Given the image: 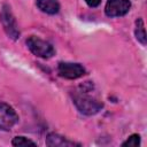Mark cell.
<instances>
[{
  "label": "cell",
  "instance_id": "1",
  "mask_svg": "<svg viewBox=\"0 0 147 147\" xmlns=\"http://www.w3.org/2000/svg\"><path fill=\"white\" fill-rule=\"evenodd\" d=\"M74 102L77 109L82 114H85L88 116L98 114L103 107V103L96 98L88 95L87 91H82L80 93L76 94L74 98Z\"/></svg>",
  "mask_w": 147,
  "mask_h": 147
},
{
  "label": "cell",
  "instance_id": "2",
  "mask_svg": "<svg viewBox=\"0 0 147 147\" xmlns=\"http://www.w3.org/2000/svg\"><path fill=\"white\" fill-rule=\"evenodd\" d=\"M26 46L31 53L42 59H49L55 54V49L52 44L36 36H31L26 39Z\"/></svg>",
  "mask_w": 147,
  "mask_h": 147
},
{
  "label": "cell",
  "instance_id": "3",
  "mask_svg": "<svg viewBox=\"0 0 147 147\" xmlns=\"http://www.w3.org/2000/svg\"><path fill=\"white\" fill-rule=\"evenodd\" d=\"M0 22L3 26V30L6 31L7 36L11 38L13 40H17L20 38V30L17 22L10 10V7L8 5H3L1 13H0Z\"/></svg>",
  "mask_w": 147,
  "mask_h": 147
},
{
  "label": "cell",
  "instance_id": "4",
  "mask_svg": "<svg viewBox=\"0 0 147 147\" xmlns=\"http://www.w3.org/2000/svg\"><path fill=\"white\" fill-rule=\"evenodd\" d=\"M18 122V115L14 108L5 102L0 103V130L8 131Z\"/></svg>",
  "mask_w": 147,
  "mask_h": 147
},
{
  "label": "cell",
  "instance_id": "5",
  "mask_svg": "<svg viewBox=\"0 0 147 147\" xmlns=\"http://www.w3.org/2000/svg\"><path fill=\"white\" fill-rule=\"evenodd\" d=\"M59 76L65 79H77L85 75V68L79 63L71 62H60L57 65Z\"/></svg>",
  "mask_w": 147,
  "mask_h": 147
},
{
  "label": "cell",
  "instance_id": "6",
  "mask_svg": "<svg viewBox=\"0 0 147 147\" xmlns=\"http://www.w3.org/2000/svg\"><path fill=\"white\" fill-rule=\"evenodd\" d=\"M130 8V0H108L105 7V13L109 17H119L127 14Z\"/></svg>",
  "mask_w": 147,
  "mask_h": 147
},
{
  "label": "cell",
  "instance_id": "7",
  "mask_svg": "<svg viewBox=\"0 0 147 147\" xmlns=\"http://www.w3.org/2000/svg\"><path fill=\"white\" fill-rule=\"evenodd\" d=\"M46 145L49 147H67V146H75L78 144H75L74 141H70L56 133H49L46 138Z\"/></svg>",
  "mask_w": 147,
  "mask_h": 147
},
{
  "label": "cell",
  "instance_id": "8",
  "mask_svg": "<svg viewBox=\"0 0 147 147\" xmlns=\"http://www.w3.org/2000/svg\"><path fill=\"white\" fill-rule=\"evenodd\" d=\"M38 8L49 15L57 14L60 10V2L59 0H37Z\"/></svg>",
  "mask_w": 147,
  "mask_h": 147
},
{
  "label": "cell",
  "instance_id": "9",
  "mask_svg": "<svg viewBox=\"0 0 147 147\" xmlns=\"http://www.w3.org/2000/svg\"><path fill=\"white\" fill-rule=\"evenodd\" d=\"M134 36L137 38V40L141 44V45H146L147 44V37H146V31H145V24L142 18H138L136 21V29H134Z\"/></svg>",
  "mask_w": 147,
  "mask_h": 147
},
{
  "label": "cell",
  "instance_id": "10",
  "mask_svg": "<svg viewBox=\"0 0 147 147\" xmlns=\"http://www.w3.org/2000/svg\"><path fill=\"white\" fill-rule=\"evenodd\" d=\"M11 145H13V146H16V147H22V146H29V145L36 146L37 144H36L34 141H32V140L25 138V137L20 136V137H15V138L11 140Z\"/></svg>",
  "mask_w": 147,
  "mask_h": 147
},
{
  "label": "cell",
  "instance_id": "11",
  "mask_svg": "<svg viewBox=\"0 0 147 147\" xmlns=\"http://www.w3.org/2000/svg\"><path fill=\"white\" fill-rule=\"evenodd\" d=\"M140 145V136L139 134H131L123 144V147H138Z\"/></svg>",
  "mask_w": 147,
  "mask_h": 147
},
{
  "label": "cell",
  "instance_id": "12",
  "mask_svg": "<svg viewBox=\"0 0 147 147\" xmlns=\"http://www.w3.org/2000/svg\"><path fill=\"white\" fill-rule=\"evenodd\" d=\"M85 2H86L90 7L94 8V7H98V6L101 3V0H85Z\"/></svg>",
  "mask_w": 147,
  "mask_h": 147
}]
</instances>
